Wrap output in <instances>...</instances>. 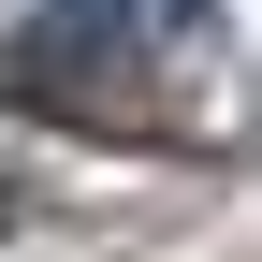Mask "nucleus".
Segmentation results:
<instances>
[{
    "label": "nucleus",
    "mask_w": 262,
    "mask_h": 262,
    "mask_svg": "<svg viewBox=\"0 0 262 262\" xmlns=\"http://www.w3.org/2000/svg\"><path fill=\"white\" fill-rule=\"evenodd\" d=\"M117 44H131V0H44V44H29V88H58V73H102Z\"/></svg>",
    "instance_id": "1"
}]
</instances>
